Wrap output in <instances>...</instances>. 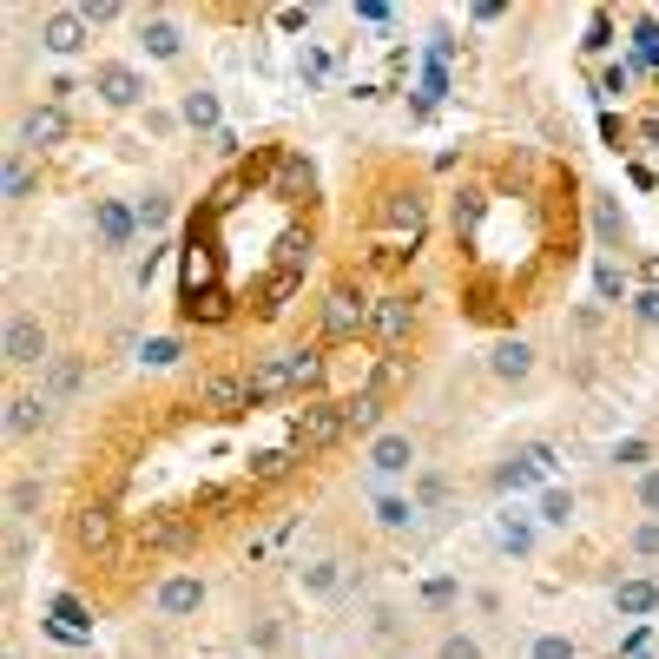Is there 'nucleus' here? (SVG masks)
Returning a JSON list of instances; mask_svg holds the SVG:
<instances>
[{"label": "nucleus", "mask_w": 659, "mask_h": 659, "mask_svg": "<svg viewBox=\"0 0 659 659\" xmlns=\"http://www.w3.org/2000/svg\"><path fill=\"white\" fill-rule=\"evenodd\" d=\"M613 462H620V468H646V462H652V449L633 436V442H620V449H613Z\"/></svg>", "instance_id": "nucleus-42"}, {"label": "nucleus", "mask_w": 659, "mask_h": 659, "mask_svg": "<svg viewBox=\"0 0 659 659\" xmlns=\"http://www.w3.org/2000/svg\"><path fill=\"white\" fill-rule=\"evenodd\" d=\"M87 14V27H106V21H119V0H93V8H79Z\"/></svg>", "instance_id": "nucleus-46"}, {"label": "nucleus", "mask_w": 659, "mask_h": 659, "mask_svg": "<svg viewBox=\"0 0 659 659\" xmlns=\"http://www.w3.org/2000/svg\"><path fill=\"white\" fill-rule=\"evenodd\" d=\"M165 218H172V198H165V192H145V198H139V224H145V231H158Z\"/></svg>", "instance_id": "nucleus-35"}, {"label": "nucleus", "mask_w": 659, "mask_h": 659, "mask_svg": "<svg viewBox=\"0 0 659 659\" xmlns=\"http://www.w3.org/2000/svg\"><path fill=\"white\" fill-rule=\"evenodd\" d=\"M436 659H481V639H468V633H442Z\"/></svg>", "instance_id": "nucleus-36"}, {"label": "nucleus", "mask_w": 659, "mask_h": 659, "mask_svg": "<svg viewBox=\"0 0 659 659\" xmlns=\"http://www.w3.org/2000/svg\"><path fill=\"white\" fill-rule=\"evenodd\" d=\"M297 468V449H264L258 462H251V481H284Z\"/></svg>", "instance_id": "nucleus-29"}, {"label": "nucleus", "mask_w": 659, "mask_h": 659, "mask_svg": "<svg viewBox=\"0 0 659 659\" xmlns=\"http://www.w3.org/2000/svg\"><path fill=\"white\" fill-rule=\"evenodd\" d=\"M633 554L659 560V521H639V528H633Z\"/></svg>", "instance_id": "nucleus-43"}, {"label": "nucleus", "mask_w": 659, "mask_h": 659, "mask_svg": "<svg viewBox=\"0 0 659 659\" xmlns=\"http://www.w3.org/2000/svg\"><path fill=\"white\" fill-rule=\"evenodd\" d=\"M40 47L47 53H79V47H87V14H79V8H60V14H47L40 21Z\"/></svg>", "instance_id": "nucleus-5"}, {"label": "nucleus", "mask_w": 659, "mask_h": 659, "mask_svg": "<svg viewBox=\"0 0 659 659\" xmlns=\"http://www.w3.org/2000/svg\"><path fill=\"white\" fill-rule=\"evenodd\" d=\"M639 316H646V323H659V284H652V290L639 297Z\"/></svg>", "instance_id": "nucleus-49"}, {"label": "nucleus", "mask_w": 659, "mask_h": 659, "mask_svg": "<svg viewBox=\"0 0 659 659\" xmlns=\"http://www.w3.org/2000/svg\"><path fill=\"white\" fill-rule=\"evenodd\" d=\"M541 521H554V528L573 521V494H567V488H547V494H541Z\"/></svg>", "instance_id": "nucleus-33"}, {"label": "nucleus", "mask_w": 659, "mask_h": 659, "mask_svg": "<svg viewBox=\"0 0 659 659\" xmlns=\"http://www.w3.org/2000/svg\"><path fill=\"white\" fill-rule=\"evenodd\" d=\"M297 284H303V277H297V271H277V277H271V284H264V303H258V310H264V316H277V310H284V303H290V297H297Z\"/></svg>", "instance_id": "nucleus-31"}, {"label": "nucleus", "mask_w": 659, "mask_h": 659, "mask_svg": "<svg viewBox=\"0 0 659 659\" xmlns=\"http://www.w3.org/2000/svg\"><path fill=\"white\" fill-rule=\"evenodd\" d=\"M594 231H600L607 251H620V244H626V218H620V205L607 192H594Z\"/></svg>", "instance_id": "nucleus-22"}, {"label": "nucleus", "mask_w": 659, "mask_h": 659, "mask_svg": "<svg viewBox=\"0 0 659 659\" xmlns=\"http://www.w3.org/2000/svg\"><path fill=\"white\" fill-rule=\"evenodd\" d=\"M284 376H290V389H316L330 376V363L316 350H284Z\"/></svg>", "instance_id": "nucleus-21"}, {"label": "nucleus", "mask_w": 659, "mask_h": 659, "mask_svg": "<svg viewBox=\"0 0 659 659\" xmlns=\"http://www.w3.org/2000/svg\"><path fill=\"white\" fill-rule=\"evenodd\" d=\"M66 139V113L60 106H34L27 126H21V145H60Z\"/></svg>", "instance_id": "nucleus-16"}, {"label": "nucleus", "mask_w": 659, "mask_h": 659, "mask_svg": "<svg viewBox=\"0 0 659 659\" xmlns=\"http://www.w3.org/2000/svg\"><path fill=\"white\" fill-rule=\"evenodd\" d=\"M139 541H145V547H185V541H192V521H185L179 508H158V515L139 521Z\"/></svg>", "instance_id": "nucleus-9"}, {"label": "nucleus", "mask_w": 659, "mask_h": 659, "mask_svg": "<svg viewBox=\"0 0 659 659\" xmlns=\"http://www.w3.org/2000/svg\"><path fill=\"white\" fill-rule=\"evenodd\" d=\"M442 494H449V481H442V475H423V488H416V508H423V502H442Z\"/></svg>", "instance_id": "nucleus-48"}, {"label": "nucleus", "mask_w": 659, "mask_h": 659, "mask_svg": "<svg viewBox=\"0 0 659 659\" xmlns=\"http://www.w3.org/2000/svg\"><path fill=\"white\" fill-rule=\"evenodd\" d=\"M73 383H79V363H66V357H60V363H53V376H47V396H66Z\"/></svg>", "instance_id": "nucleus-41"}, {"label": "nucleus", "mask_w": 659, "mask_h": 659, "mask_svg": "<svg viewBox=\"0 0 659 659\" xmlns=\"http://www.w3.org/2000/svg\"><path fill=\"white\" fill-rule=\"evenodd\" d=\"M244 389H251V402H271V396H284V389H290V376H284V357H264V363H251Z\"/></svg>", "instance_id": "nucleus-17"}, {"label": "nucleus", "mask_w": 659, "mask_h": 659, "mask_svg": "<svg viewBox=\"0 0 659 659\" xmlns=\"http://www.w3.org/2000/svg\"><path fill=\"white\" fill-rule=\"evenodd\" d=\"M53 613L66 620V633H87V607H79L73 594H60V600H53Z\"/></svg>", "instance_id": "nucleus-39"}, {"label": "nucleus", "mask_w": 659, "mask_h": 659, "mask_svg": "<svg viewBox=\"0 0 659 659\" xmlns=\"http://www.w3.org/2000/svg\"><path fill=\"white\" fill-rule=\"evenodd\" d=\"M639 508L659 521V468H646V475H639Z\"/></svg>", "instance_id": "nucleus-44"}, {"label": "nucleus", "mask_w": 659, "mask_h": 659, "mask_svg": "<svg viewBox=\"0 0 659 659\" xmlns=\"http://www.w3.org/2000/svg\"><path fill=\"white\" fill-rule=\"evenodd\" d=\"M383 218H389V231L409 244V251H416V237H423V198H416V192H396V198L383 205Z\"/></svg>", "instance_id": "nucleus-11"}, {"label": "nucleus", "mask_w": 659, "mask_h": 659, "mask_svg": "<svg viewBox=\"0 0 659 659\" xmlns=\"http://www.w3.org/2000/svg\"><path fill=\"white\" fill-rule=\"evenodd\" d=\"M139 357H145V363H152V370H172V363H179V357H185V350H179V344H172V337H152V344H145V350H139Z\"/></svg>", "instance_id": "nucleus-37"}, {"label": "nucleus", "mask_w": 659, "mask_h": 659, "mask_svg": "<svg viewBox=\"0 0 659 659\" xmlns=\"http://www.w3.org/2000/svg\"><path fill=\"white\" fill-rule=\"evenodd\" d=\"M416 515H423L416 494H389V488L376 494V528H389V534H396V528H416Z\"/></svg>", "instance_id": "nucleus-18"}, {"label": "nucleus", "mask_w": 659, "mask_h": 659, "mask_svg": "<svg viewBox=\"0 0 659 659\" xmlns=\"http://www.w3.org/2000/svg\"><path fill=\"white\" fill-rule=\"evenodd\" d=\"M409 330H416V303L409 297H376L370 303V337L376 344H402Z\"/></svg>", "instance_id": "nucleus-4"}, {"label": "nucleus", "mask_w": 659, "mask_h": 659, "mask_svg": "<svg viewBox=\"0 0 659 659\" xmlns=\"http://www.w3.org/2000/svg\"><path fill=\"white\" fill-rule=\"evenodd\" d=\"M198 290H211V244H205V231H192V244H185V297H198Z\"/></svg>", "instance_id": "nucleus-19"}, {"label": "nucleus", "mask_w": 659, "mask_h": 659, "mask_svg": "<svg viewBox=\"0 0 659 659\" xmlns=\"http://www.w3.org/2000/svg\"><path fill=\"white\" fill-rule=\"evenodd\" d=\"M350 423H344V402H303L297 416H290V442L297 449H330Z\"/></svg>", "instance_id": "nucleus-1"}, {"label": "nucleus", "mask_w": 659, "mask_h": 659, "mask_svg": "<svg viewBox=\"0 0 659 659\" xmlns=\"http://www.w3.org/2000/svg\"><path fill=\"white\" fill-rule=\"evenodd\" d=\"M73 541L87 547V554H106V547H113V515H106V508H79V515H73Z\"/></svg>", "instance_id": "nucleus-14"}, {"label": "nucleus", "mask_w": 659, "mask_h": 659, "mask_svg": "<svg viewBox=\"0 0 659 659\" xmlns=\"http://www.w3.org/2000/svg\"><path fill=\"white\" fill-rule=\"evenodd\" d=\"M185 316H192V323H224V316H231V290H224V284H211V290L185 297Z\"/></svg>", "instance_id": "nucleus-24"}, {"label": "nucleus", "mask_w": 659, "mask_h": 659, "mask_svg": "<svg viewBox=\"0 0 659 659\" xmlns=\"http://www.w3.org/2000/svg\"><path fill=\"white\" fill-rule=\"evenodd\" d=\"M198 409H211V416H244V409H251V389H244V376H205Z\"/></svg>", "instance_id": "nucleus-6"}, {"label": "nucleus", "mask_w": 659, "mask_h": 659, "mask_svg": "<svg viewBox=\"0 0 659 659\" xmlns=\"http://www.w3.org/2000/svg\"><path fill=\"white\" fill-rule=\"evenodd\" d=\"M8 363H47V330L34 316H8Z\"/></svg>", "instance_id": "nucleus-7"}, {"label": "nucleus", "mask_w": 659, "mask_h": 659, "mask_svg": "<svg viewBox=\"0 0 659 659\" xmlns=\"http://www.w3.org/2000/svg\"><path fill=\"white\" fill-rule=\"evenodd\" d=\"M303 79H310V87H323V79H330V53H316V47H303Z\"/></svg>", "instance_id": "nucleus-40"}, {"label": "nucleus", "mask_w": 659, "mask_h": 659, "mask_svg": "<svg viewBox=\"0 0 659 659\" xmlns=\"http://www.w3.org/2000/svg\"><path fill=\"white\" fill-rule=\"evenodd\" d=\"M344 423H350V429H376V423H383V389H357V396L344 402Z\"/></svg>", "instance_id": "nucleus-26"}, {"label": "nucleus", "mask_w": 659, "mask_h": 659, "mask_svg": "<svg viewBox=\"0 0 659 659\" xmlns=\"http://www.w3.org/2000/svg\"><path fill=\"white\" fill-rule=\"evenodd\" d=\"M139 40H145V53L152 60H179L185 53V34L165 21V14H152V21H139Z\"/></svg>", "instance_id": "nucleus-13"}, {"label": "nucleus", "mask_w": 659, "mask_h": 659, "mask_svg": "<svg viewBox=\"0 0 659 659\" xmlns=\"http://www.w3.org/2000/svg\"><path fill=\"white\" fill-rule=\"evenodd\" d=\"M528 659H581V646H573L567 633H541V639L528 646Z\"/></svg>", "instance_id": "nucleus-32"}, {"label": "nucleus", "mask_w": 659, "mask_h": 659, "mask_svg": "<svg viewBox=\"0 0 659 659\" xmlns=\"http://www.w3.org/2000/svg\"><path fill=\"white\" fill-rule=\"evenodd\" d=\"M363 462H370V475H376V481H396V475L416 468V442H409L402 429H389V436H376V442H370V455H363Z\"/></svg>", "instance_id": "nucleus-3"}, {"label": "nucleus", "mask_w": 659, "mask_h": 659, "mask_svg": "<svg viewBox=\"0 0 659 659\" xmlns=\"http://www.w3.org/2000/svg\"><path fill=\"white\" fill-rule=\"evenodd\" d=\"M594 277H600V297H620V290H626V277H620V264H613V258H600V271H594Z\"/></svg>", "instance_id": "nucleus-45"}, {"label": "nucleus", "mask_w": 659, "mask_h": 659, "mask_svg": "<svg viewBox=\"0 0 659 659\" xmlns=\"http://www.w3.org/2000/svg\"><path fill=\"white\" fill-rule=\"evenodd\" d=\"M27 192H34V179H27V165L14 158V165H8V198H27Z\"/></svg>", "instance_id": "nucleus-47"}, {"label": "nucleus", "mask_w": 659, "mask_h": 659, "mask_svg": "<svg viewBox=\"0 0 659 659\" xmlns=\"http://www.w3.org/2000/svg\"><path fill=\"white\" fill-rule=\"evenodd\" d=\"M370 330V303L344 284V290H330L323 297V337H337V344H350V337H363Z\"/></svg>", "instance_id": "nucleus-2"}, {"label": "nucleus", "mask_w": 659, "mask_h": 659, "mask_svg": "<svg viewBox=\"0 0 659 659\" xmlns=\"http://www.w3.org/2000/svg\"><path fill=\"white\" fill-rule=\"evenodd\" d=\"M337 587H344V560H310V567H303V594L330 600Z\"/></svg>", "instance_id": "nucleus-27"}, {"label": "nucleus", "mask_w": 659, "mask_h": 659, "mask_svg": "<svg viewBox=\"0 0 659 659\" xmlns=\"http://www.w3.org/2000/svg\"><path fill=\"white\" fill-rule=\"evenodd\" d=\"M488 370L502 376V383H528V376H534V350H528L521 337H508V344L488 350Z\"/></svg>", "instance_id": "nucleus-10"}, {"label": "nucleus", "mask_w": 659, "mask_h": 659, "mask_svg": "<svg viewBox=\"0 0 659 659\" xmlns=\"http://www.w3.org/2000/svg\"><path fill=\"white\" fill-rule=\"evenodd\" d=\"M494 541H502V554L528 560V554H534V521H528V515H502V521H494Z\"/></svg>", "instance_id": "nucleus-20"}, {"label": "nucleus", "mask_w": 659, "mask_h": 659, "mask_svg": "<svg viewBox=\"0 0 659 659\" xmlns=\"http://www.w3.org/2000/svg\"><path fill=\"white\" fill-rule=\"evenodd\" d=\"M93 224H100V244H106V251H126L139 211H126V205H100V211H93Z\"/></svg>", "instance_id": "nucleus-15"}, {"label": "nucleus", "mask_w": 659, "mask_h": 659, "mask_svg": "<svg viewBox=\"0 0 659 659\" xmlns=\"http://www.w3.org/2000/svg\"><path fill=\"white\" fill-rule=\"evenodd\" d=\"M205 607V581H192V573H172V581L158 587V613L165 620H185V613H198Z\"/></svg>", "instance_id": "nucleus-8"}, {"label": "nucleus", "mask_w": 659, "mask_h": 659, "mask_svg": "<svg viewBox=\"0 0 659 659\" xmlns=\"http://www.w3.org/2000/svg\"><path fill=\"white\" fill-rule=\"evenodd\" d=\"M34 508H40V481H14V494H8V515H14V521H27Z\"/></svg>", "instance_id": "nucleus-34"}, {"label": "nucleus", "mask_w": 659, "mask_h": 659, "mask_svg": "<svg viewBox=\"0 0 659 659\" xmlns=\"http://www.w3.org/2000/svg\"><path fill=\"white\" fill-rule=\"evenodd\" d=\"M93 87H100V100H106V106H132V100L145 93L132 66H100V73H93Z\"/></svg>", "instance_id": "nucleus-12"}, {"label": "nucleus", "mask_w": 659, "mask_h": 659, "mask_svg": "<svg viewBox=\"0 0 659 659\" xmlns=\"http://www.w3.org/2000/svg\"><path fill=\"white\" fill-rule=\"evenodd\" d=\"M277 185H284L290 198H310V192H316V172H310V158L284 152V158H277Z\"/></svg>", "instance_id": "nucleus-25"}, {"label": "nucleus", "mask_w": 659, "mask_h": 659, "mask_svg": "<svg viewBox=\"0 0 659 659\" xmlns=\"http://www.w3.org/2000/svg\"><path fill=\"white\" fill-rule=\"evenodd\" d=\"M475 224H481V192H462V198H455V231L475 237Z\"/></svg>", "instance_id": "nucleus-38"}, {"label": "nucleus", "mask_w": 659, "mask_h": 659, "mask_svg": "<svg viewBox=\"0 0 659 659\" xmlns=\"http://www.w3.org/2000/svg\"><path fill=\"white\" fill-rule=\"evenodd\" d=\"M47 423V396H14L8 402V436H34Z\"/></svg>", "instance_id": "nucleus-23"}, {"label": "nucleus", "mask_w": 659, "mask_h": 659, "mask_svg": "<svg viewBox=\"0 0 659 659\" xmlns=\"http://www.w3.org/2000/svg\"><path fill=\"white\" fill-rule=\"evenodd\" d=\"M179 113H185V126L218 132V93H205V87H198V93H185V106H179Z\"/></svg>", "instance_id": "nucleus-28"}, {"label": "nucleus", "mask_w": 659, "mask_h": 659, "mask_svg": "<svg viewBox=\"0 0 659 659\" xmlns=\"http://www.w3.org/2000/svg\"><path fill=\"white\" fill-rule=\"evenodd\" d=\"M613 600H620V613H652V607H659V587H652V581H620Z\"/></svg>", "instance_id": "nucleus-30"}]
</instances>
